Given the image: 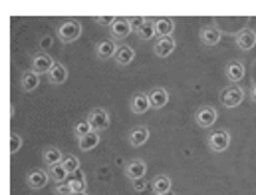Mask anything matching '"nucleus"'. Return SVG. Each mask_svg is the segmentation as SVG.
Wrapping results in <instances>:
<instances>
[{"label":"nucleus","instance_id":"obj_30","mask_svg":"<svg viewBox=\"0 0 256 195\" xmlns=\"http://www.w3.org/2000/svg\"><path fill=\"white\" fill-rule=\"evenodd\" d=\"M66 183L70 185L72 193H84V191H86V187H88L86 177H82V179H70V181H66Z\"/></svg>","mask_w":256,"mask_h":195},{"label":"nucleus","instance_id":"obj_24","mask_svg":"<svg viewBox=\"0 0 256 195\" xmlns=\"http://www.w3.org/2000/svg\"><path fill=\"white\" fill-rule=\"evenodd\" d=\"M133 58H135V50L128 46V44H120L118 46V52H116V56H114V60L118 62L120 66H128L129 62H133Z\"/></svg>","mask_w":256,"mask_h":195},{"label":"nucleus","instance_id":"obj_4","mask_svg":"<svg viewBox=\"0 0 256 195\" xmlns=\"http://www.w3.org/2000/svg\"><path fill=\"white\" fill-rule=\"evenodd\" d=\"M216 118H218V112H216V108H212V106H200V108L194 112V124H196L198 128H204V130L212 128V126L216 124Z\"/></svg>","mask_w":256,"mask_h":195},{"label":"nucleus","instance_id":"obj_1","mask_svg":"<svg viewBox=\"0 0 256 195\" xmlns=\"http://www.w3.org/2000/svg\"><path fill=\"white\" fill-rule=\"evenodd\" d=\"M58 38L64 42V44H74L80 36H82V22H78V20H74V18H70V20H64V22H60V26H58Z\"/></svg>","mask_w":256,"mask_h":195},{"label":"nucleus","instance_id":"obj_31","mask_svg":"<svg viewBox=\"0 0 256 195\" xmlns=\"http://www.w3.org/2000/svg\"><path fill=\"white\" fill-rule=\"evenodd\" d=\"M147 185H149V181L145 179V177H141V179H135V181H131V187H133V191H145L147 189Z\"/></svg>","mask_w":256,"mask_h":195},{"label":"nucleus","instance_id":"obj_28","mask_svg":"<svg viewBox=\"0 0 256 195\" xmlns=\"http://www.w3.org/2000/svg\"><path fill=\"white\" fill-rule=\"evenodd\" d=\"M92 126H90V122L88 120H82V122H78L76 126H74V133H76V137L78 139H82L84 135H88V133H92Z\"/></svg>","mask_w":256,"mask_h":195},{"label":"nucleus","instance_id":"obj_32","mask_svg":"<svg viewBox=\"0 0 256 195\" xmlns=\"http://www.w3.org/2000/svg\"><path fill=\"white\" fill-rule=\"evenodd\" d=\"M116 18H118V16H98L96 22H98L100 26H110V28H112L114 22H116Z\"/></svg>","mask_w":256,"mask_h":195},{"label":"nucleus","instance_id":"obj_37","mask_svg":"<svg viewBox=\"0 0 256 195\" xmlns=\"http://www.w3.org/2000/svg\"><path fill=\"white\" fill-rule=\"evenodd\" d=\"M74 195H90L88 191H84V193H74Z\"/></svg>","mask_w":256,"mask_h":195},{"label":"nucleus","instance_id":"obj_12","mask_svg":"<svg viewBox=\"0 0 256 195\" xmlns=\"http://www.w3.org/2000/svg\"><path fill=\"white\" fill-rule=\"evenodd\" d=\"M236 46L240 48V50H252L256 46V32L252 28H242L240 32H236Z\"/></svg>","mask_w":256,"mask_h":195},{"label":"nucleus","instance_id":"obj_7","mask_svg":"<svg viewBox=\"0 0 256 195\" xmlns=\"http://www.w3.org/2000/svg\"><path fill=\"white\" fill-rule=\"evenodd\" d=\"M177 48V40L173 36H165V38H157L153 44V54L157 58H169Z\"/></svg>","mask_w":256,"mask_h":195},{"label":"nucleus","instance_id":"obj_29","mask_svg":"<svg viewBox=\"0 0 256 195\" xmlns=\"http://www.w3.org/2000/svg\"><path fill=\"white\" fill-rule=\"evenodd\" d=\"M20 147H22V137L16 131H10V137H8V149H10V153L14 155L16 151H20Z\"/></svg>","mask_w":256,"mask_h":195},{"label":"nucleus","instance_id":"obj_5","mask_svg":"<svg viewBox=\"0 0 256 195\" xmlns=\"http://www.w3.org/2000/svg\"><path fill=\"white\" fill-rule=\"evenodd\" d=\"M131 32H133V26H131V18H128V16H118L114 26L110 28V36L114 38V42L126 40Z\"/></svg>","mask_w":256,"mask_h":195},{"label":"nucleus","instance_id":"obj_18","mask_svg":"<svg viewBox=\"0 0 256 195\" xmlns=\"http://www.w3.org/2000/svg\"><path fill=\"white\" fill-rule=\"evenodd\" d=\"M149 102H151V110H161L169 102V92L165 88H153L149 92Z\"/></svg>","mask_w":256,"mask_h":195},{"label":"nucleus","instance_id":"obj_11","mask_svg":"<svg viewBox=\"0 0 256 195\" xmlns=\"http://www.w3.org/2000/svg\"><path fill=\"white\" fill-rule=\"evenodd\" d=\"M54 64H56V62L52 60L50 54L40 52V54H36V56L32 58V72H36L38 76H42V74H50L52 68H54Z\"/></svg>","mask_w":256,"mask_h":195},{"label":"nucleus","instance_id":"obj_3","mask_svg":"<svg viewBox=\"0 0 256 195\" xmlns=\"http://www.w3.org/2000/svg\"><path fill=\"white\" fill-rule=\"evenodd\" d=\"M86 120L90 122V126H92V130L94 131H104L110 128V112L106 110V108H94V110H90V114L86 116Z\"/></svg>","mask_w":256,"mask_h":195},{"label":"nucleus","instance_id":"obj_15","mask_svg":"<svg viewBox=\"0 0 256 195\" xmlns=\"http://www.w3.org/2000/svg\"><path fill=\"white\" fill-rule=\"evenodd\" d=\"M173 30H175V20L171 16L155 18V34H157V38L173 36Z\"/></svg>","mask_w":256,"mask_h":195},{"label":"nucleus","instance_id":"obj_17","mask_svg":"<svg viewBox=\"0 0 256 195\" xmlns=\"http://www.w3.org/2000/svg\"><path fill=\"white\" fill-rule=\"evenodd\" d=\"M116 52H118V44L114 40H102L96 44V56L100 60H110L116 56Z\"/></svg>","mask_w":256,"mask_h":195},{"label":"nucleus","instance_id":"obj_14","mask_svg":"<svg viewBox=\"0 0 256 195\" xmlns=\"http://www.w3.org/2000/svg\"><path fill=\"white\" fill-rule=\"evenodd\" d=\"M129 110H131L133 114H145L147 110H151L149 94H143V92L133 94V98H131V102H129Z\"/></svg>","mask_w":256,"mask_h":195},{"label":"nucleus","instance_id":"obj_9","mask_svg":"<svg viewBox=\"0 0 256 195\" xmlns=\"http://www.w3.org/2000/svg\"><path fill=\"white\" fill-rule=\"evenodd\" d=\"M198 38H200V42H202L204 46L212 48V46H216V44L222 40V32H220L216 26L208 24V26H202V28H200V32H198Z\"/></svg>","mask_w":256,"mask_h":195},{"label":"nucleus","instance_id":"obj_10","mask_svg":"<svg viewBox=\"0 0 256 195\" xmlns=\"http://www.w3.org/2000/svg\"><path fill=\"white\" fill-rule=\"evenodd\" d=\"M48 181H50V175L44 169H30L26 173V183L30 189H44L48 185Z\"/></svg>","mask_w":256,"mask_h":195},{"label":"nucleus","instance_id":"obj_19","mask_svg":"<svg viewBox=\"0 0 256 195\" xmlns=\"http://www.w3.org/2000/svg\"><path fill=\"white\" fill-rule=\"evenodd\" d=\"M149 135H151V131H149L147 126H135L133 130L129 131V145L141 147V145H145V141L149 139Z\"/></svg>","mask_w":256,"mask_h":195},{"label":"nucleus","instance_id":"obj_35","mask_svg":"<svg viewBox=\"0 0 256 195\" xmlns=\"http://www.w3.org/2000/svg\"><path fill=\"white\" fill-rule=\"evenodd\" d=\"M40 44H42V48H46V46H52V38H48V36H44V40H42Z\"/></svg>","mask_w":256,"mask_h":195},{"label":"nucleus","instance_id":"obj_20","mask_svg":"<svg viewBox=\"0 0 256 195\" xmlns=\"http://www.w3.org/2000/svg\"><path fill=\"white\" fill-rule=\"evenodd\" d=\"M62 159H64V153H62V149H58L56 145H48V147L42 149V161H44L48 167L62 163Z\"/></svg>","mask_w":256,"mask_h":195},{"label":"nucleus","instance_id":"obj_34","mask_svg":"<svg viewBox=\"0 0 256 195\" xmlns=\"http://www.w3.org/2000/svg\"><path fill=\"white\" fill-rule=\"evenodd\" d=\"M145 20H147L145 16H131V26H133V32H135V30H137V28H139V26H141Z\"/></svg>","mask_w":256,"mask_h":195},{"label":"nucleus","instance_id":"obj_36","mask_svg":"<svg viewBox=\"0 0 256 195\" xmlns=\"http://www.w3.org/2000/svg\"><path fill=\"white\" fill-rule=\"evenodd\" d=\"M250 100L256 104V84H252V88H250Z\"/></svg>","mask_w":256,"mask_h":195},{"label":"nucleus","instance_id":"obj_21","mask_svg":"<svg viewBox=\"0 0 256 195\" xmlns=\"http://www.w3.org/2000/svg\"><path fill=\"white\" fill-rule=\"evenodd\" d=\"M66 80H68V68L62 62H56L54 68H52V72L48 74V82L52 86H62Z\"/></svg>","mask_w":256,"mask_h":195},{"label":"nucleus","instance_id":"obj_23","mask_svg":"<svg viewBox=\"0 0 256 195\" xmlns=\"http://www.w3.org/2000/svg\"><path fill=\"white\" fill-rule=\"evenodd\" d=\"M20 86H22L24 92H34V90L40 86V76H38L36 72L28 70V72L22 74V78H20Z\"/></svg>","mask_w":256,"mask_h":195},{"label":"nucleus","instance_id":"obj_22","mask_svg":"<svg viewBox=\"0 0 256 195\" xmlns=\"http://www.w3.org/2000/svg\"><path fill=\"white\" fill-rule=\"evenodd\" d=\"M135 34H137V38L143 40V42L155 38V36H157V34H155V20H153V18H147V20L135 30Z\"/></svg>","mask_w":256,"mask_h":195},{"label":"nucleus","instance_id":"obj_8","mask_svg":"<svg viewBox=\"0 0 256 195\" xmlns=\"http://www.w3.org/2000/svg\"><path fill=\"white\" fill-rule=\"evenodd\" d=\"M124 173H126V177H128L129 181L141 179V177H145V173H147V163H145L143 159H139V157H133V159H129L128 163H126Z\"/></svg>","mask_w":256,"mask_h":195},{"label":"nucleus","instance_id":"obj_16","mask_svg":"<svg viewBox=\"0 0 256 195\" xmlns=\"http://www.w3.org/2000/svg\"><path fill=\"white\" fill-rule=\"evenodd\" d=\"M244 64L242 62H238V60H230L226 68H224V76H226V80L230 82V84H236V82H240L242 78H244Z\"/></svg>","mask_w":256,"mask_h":195},{"label":"nucleus","instance_id":"obj_26","mask_svg":"<svg viewBox=\"0 0 256 195\" xmlns=\"http://www.w3.org/2000/svg\"><path fill=\"white\" fill-rule=\"evenodd\" d=\"M48 175H50V179L56 181V183H66V181H68V171H66V167L62 163L52 165V167L48 169Z\"/></svg>","mask_w":256,"mask_h":195},{"label":"nucleus","instance_id":"obj_6","mask_svg":"<svg viewBox=\"0 0 256 195\" xmlns=\"http://www.w3.org/2000/svg\"><path fill=\"white\" fill-rule=\"evenodd\" d=\"M228 145H230V133L226 130L212 131V133L208 135V147H210V151L222 153V151L228 149Z\"/></svg>","mask_w":256,"mask_h":195},{"label":"nucleus","instance_id":"obj_25","mask_svg":"<svg viewBox=\"0 0 256 195\" xmlns=\"http://www.w3.org/2000/svg\"><path fill=\"white\" fill-rule=\"evenodd\" d=\"M98 143H100V133L98 131H92V133L84 135L82 139H78V147L82 151H92L94 147H98Z\"/></svg>","mask_w":256,"mask_h":195},{"label":"nucleus","instance_id":"obj_13","mask_svg":"<svg viewBox=\"0 0 256 195\" xmlns=\"http://www.w3.org/2000/svg\"><path fill=\"white\" fill-rule=\"evenodd\" d=\"M171 187H173V181L167 173H157L151 181V189L155 195H169Z\"/></svg>","mask_w":256,"mask_h":195},{"label":"nucleus","instance_id":"obj_33","mask_svg":"<svg viewBox=\"0 0 256 195\" xmlns=\"http://www.w3.org/2000/svg\"><path fill=\"white\" fill-rule=\"evenodd\" d=\"M54 195H74V193H72V189H70V185H68V183H56V187H54Z\"/></svg>","mask_w":256,"mask_h":195},{"label":"nucleus","instance_id":"obj_27","mask_svg":"<svg viewBox=\"0 0 256 195\" xmlns=\"http://www.w3.org/2000/svg\"><path fill=\"white\" fill-rule=\"evenodd\" d=\"M62 165L66 167L68 175H72V173H76L80 169V161H78V157L74 153H66L64 159H62Z\"/></svg>","mask_w":256,"mask_h":195},{"label":"nucleus","instance_id":"obj_2","mask_svg":"<svg viewBox=\"0 0 256 195\" xmlns=\"http://www.w3.org/2000/svg\"><path fill=\"white\" fill-rule=\"evenodd\" d=\"M244 96L246 94H244V90L240 86H228V88H224L220 92V104L224 108L232 110V108H238L244 102Z\"/></svg>","mask_w":256,"mask_h":195}]
</instances>
